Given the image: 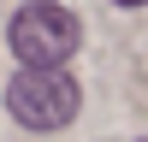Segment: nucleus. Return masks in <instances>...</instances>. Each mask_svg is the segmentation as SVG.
<instances>
[{
	"label": "nucleus",
	"instance_id": "f03ea898",
	"mask_svg": "<svg viewBox=\"0 0 148 142\" xmlns=\"http://www.w3.org/2000/svg\"><path fill=\"white\" fill-rule=\"evenodd\" d=\"M77 101H83V89L65 71H24V77L6 83L12 118L30 124V130H65L71 118H77Z\"/></svg>",
	"mask_w": 148,
	"mask_h": 142
},
{
	"label": "nucleus",
	"instance_id": "f257e3e1",
	"mask_svg": "<svg viewBox=\"0 0 148 142\" xmlns=\"http://www.w3.org/2000/svg\"><path fill=\"white\" fill-rule=\"evenodd\" d=\"M77 42H83L77 18L65 6H53V0H30L12 18V53L24 59V71H59L77 53Z\"/></svg>",
	"mask_w": 148,
	"mask_h": 142
},
{
	"label": "nucleus",
	"instance_id": "7ed1b4c3",
	"mask_svg": "<svg viewBox=\"0 0 148 142\" xmlns=\"http://www.w3.org/2000/svg\"><path fill=\"white\" fill-rule=\"evenodd\" d=\"M119 6H148V0H119Z\"/></svg>",
	"mask_w": 148,
	"mask_h": 142
}]
</instances>
